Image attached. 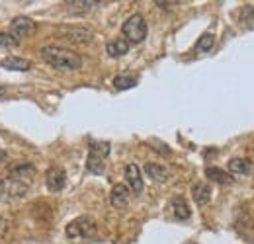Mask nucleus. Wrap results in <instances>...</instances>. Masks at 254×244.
I'll return each mask as SVG.
<instances>
[{
	"instance_id": "obj_4",
	"label": "nucleus",
	"mask_w": 254,
	"mask_h": 244,
	"mask_svg": "<svg viewBox=\"0 0 254 244\" xmlns=\"http://www.w3.org/2000/svg\"><path fill=\"white\" fill-rule=\"evenodd\" d=\"M64 233H66L68 239H74V241L76 239H86V237L96 233V223L90 217H78V219H74L66 225Z\"/></svg>"
},
{
	"instance_id": "obj_19",
	"label": "nucleus",
	"mask_w": 254,
	"mask_h": 244,
	"mask_svg": "<svg viewBox=\"0 0 254 244\" xmlns=\"http://www.w3.org/2000/svg\"><path fill=\"white\" fill-rule=\"evenodd\" d=\"M137 84V76H133V74H118L116 78H114V86L118 88V90H129V88H133Z\"/></svg>"
},
{
	"instance_id": "obj_3",
	"label": "nucleus",
	"mask_w": 254,
	"mask_h": 244,
	"mask_svg": "<svg viewBox=\"0 0 254 244\" xmlns=\"http://www.w3.org/2000/svg\"><path fill=\"white\" fill-rule=\"evenodd\" d=\"M122 31L126 35L127 43H141L147 37V22L141 14H133L126 20Z\"/></svg>"
},
{
	"instance_id": "obj_1",
	"label": "nucleus",
	"mask_w": 254,
	"mask_h": 244,
	"mask_svg": "<svg viewBox=\"0 0 254 244\" xmlns=\"http://www.w3.org/2000/svg\"><path fill=\"white\" fill-rule=\"evenodd\" d=\"M39 53H41L43 61L51 64L53 68H57V70H78L82 66L80 55H76L74 51L64 49V47L49 45V47H43Z\"/></svg>"
},
{
	"instance_id": "obj_24",
	"label": "nucleus",
	"mask_w": 254,
	"mask_h": 244,
	"mask_svg": "<svg viewBox=\"0 0 254 244\" xmlns=\"http://www.w3.org/2000/svg\"><path fill=\"white\" fill-rule=\"evenodd\" d=\"M4 94H6V88H4L2 84H0V96H4Z\"/></svg>"
},
{
	"instance_id": "obj_10",
	"label": "nucleus",
	"mask_w": 254,
	"mask_h": 244,
	"mask_svg": "<svg viewBox=\"0 0 254 244\" xmlns=\"http://www.w3.org/2000/svg\"><path fill=\"white\" fill-rule=\"evenodd\" d=\"M126 178L129 187H131V191H135V193H141L143 191V176H141V170H139L137 164H127Z\"/></svg>"
},
{
	"instance_id": "obj_23",
	"label": "nucleus",
	"mask_w": 254,
	"mask_h": 244,
	"mask_svg": "<svg viewBox=\"0 0 254 244\" xmlns=\"http://www.w3.org/2000/svg\"><path fill=\"white\" fill-rule=\"evenodd\" d=\"M2 160H6V151L0 149V162H2Z\"/></svg>"
},
{
	"instance_id": "obj_21",
	"label": "nucleus",
	"mask_w": 254,
	"mask_h": 244,
	"mask_svg": "<svg viewBox=\"0 0 254 244\" xmlns=\"http://www.w3.org/2000/svg\"><path fill=\"white\" fill-rule=\"evenodd\" d=\"M64 4H66V8L70 12H86L98 2H92V0H70V2H64Z\"/></svg>"
},
{
	"instance_id": "obj_5",
	"label": "nucleus",
	"mask_w": 254,
	"mask_h": 244,
	"mask_svg": "<svg viewBox=\"0 0 254 244\" xmlns=\"http://www.w3.org/2000/svg\"><path fill=\"white\" fill-rule=\"evenodd\" d=\"M30 189V183L22 182V180H16V178H2L0 180V197L4 199H20L28 193Z\"/></svg>"
},
{
	"instance_id": "obj_18",
	"label": "nucleus",
	"mask_w": 254,
	"mask_h": 244,
	"mask_svg": "<svg viewBox=\"0 0 254 244\" xmlns=\"http://www.w3.org/2000/svg\"><path fill=\"white\" fill-rule=\"evenodd\" d=\"M205 176H207L209 180H213V182L223 183V185H227V183H233V176H229L225 170H221V168H215V166H209V168H205Z\"/></svg>"
},
{
	"instance_id": "obj_20",
	"label": "nucleus",
	"mask_w": 254,
	"mask_h": 244,
	"mask_svg": "<svg viewBox=\"0 0 254 244\" xmlns=\"http://www.w3.org/2000/svg\"><path fill=\"white\" fill-rule=\"evenodd\" d=\"M213 43H215L213 33H203V35L195 41V51H197V53H207V51H211Z\"/></svg>"
},
{
	"instance_id": "obj_16",
	"label": "nucleus",
	"mask_w": 254,
	"mask_h": 244,
	"mask_svg": "<svg viewBox=\"0 0 254 244\" xmlns=\"http://www.w3.org/2000/svg\"><path fill=\"white\" fill-rule=\"evenodd\" d=\"M0 66L2 68H8V70H20V72H26V70H30V61H26V59H20V57H6V59H2L0 61Z\"/></svg>"
},
{
	"instance_id": "obj_8",
	"label": "nucleus",
	"mask_w": 254,
	"mask_h": 244,
	"mask_svg": "<svg viewBox=\"0 0 254 244\" xmlns=\"http://www.w3.org/2000/svg\"><path fill=\"white\" fill-rule=\"evenodd\" d=\"M45 183H47L49 191H61L66 183V172L61 166H51L45 172Z\"/></svg>"
},
{
	"instance_id": "obj_25",
	"label": "nucleus",
	"mask_w": 254,
	"mask_h": 244,
	"mask_svg": "<svg viewBox=\"0 0 254 244\" xmlns=\"http://www.w3.org/2000/svg\"><path fill=\"white\" fill-rule=\"evenodd\" d=\"M190 244H193V243H190Z\"/></svg>"
},
{
	"instance_id": "obj_14",
	"label": "nucleus",
	"mask_w": 254,
	"mask_h": 244,
	"mask_svg": "<svg viewBox=\"0 0 254 244\" xmlns=\"http://www.w3.org/2000/svg\"><path fill=\"white\" fill-rule=\"evenodd\" d=\"M229 170L233 174H254V162L247 158H233L229 160Z\"/></svg>"
},
{
	"instance_id": "obj_6",
	"label": "nucleus",
	"mask_w": 254,
	"mask_h": 244,
	"mask_svg": "<svg viewBox=\"0 0 254 244\" xmlns=\"http://www.w3.org/2000/svg\"><path fill=\"white\" fill-rule=\"evenodd\" d=\"M61 37L70 41V43H78V45H84V43H90L94 39V31L86 26H63L61 30Z\"/></svg>"
},
{
	"instance_id": "obj_22",
	"label": "nucleus",
	"mask_w": 254,
	"mask_h": 244,
	"mask_svg": "<svg viewBox=\"0 0 254 244\" xmlns=\"http://www.w3.org/2000/svg\"><path fill=\"white\" fill-rule=\"evenodd\" d=\"M20 41H16L10 33H6V31H0V47L2 49H12V47H16Z\"/></svg>"
},
{
	"instance_id": "obj_7",
	"label": "nucleus",
	"mask_w": 254,
	"mask_h": 244,
	"mask_svg": "<svg viewBox=\"0 0 254 244\" xmlns=\"http://www.w3.org/2000/svg\"><path fill=\"white\" fill-rule=\"evenodd\" d=\"M33 31H35V24H33V20H30V18H26V16H18V18L12 20L10 35H12L16 41H20L22 37L32 35Z\"/></svg>"
},
{
	"instance_id": "obj_17",
	"label": "nucleus",
	"mask_w": 254,
	"mask_h": 244,
	"mask_svg": "<svg viewBox=\"0 0 254 244\" xmlns=\"http://www.w3.org/2000/svg\"><path fill=\"white\" fill-rule=\"evenodd\" d=\"M145 174L151 176V178L157 180V182H166V180H168V170H166L164 166L157 164V162H147V164H145Z\"/></svg>"
},
{
	"instance_id": "obj_9",
	"label": "nucleus",
	"mask_w": 254,
	"mask_h": 244,
	"mask_svg": "<svg viewBox=\"0 0 254 244\" xmlns=\"http://www.w3.org/2000/svg\"><path fill=\"white\" fill-rule=\"evenodd\" d=\"M8 176L10 178H16V180H22L26 183H32L33 176H35V166L30 162H22V164H14L10 170H8Z\"/></svg>"
},
{
	"instance_id": "obj_13",
	"label": "nucleus",
	"mask_w": 254,
	"mask_h": 244,
	"mask_svg": "<svg viewBox=\"0 0 254 244\" xmlns=\"http://www.w3.org/2000/svg\"><path fill=\"white\" fill-rule=\"evenodd\" d=\"M170 205H172V213H174V217H176L178 221H186V219H190L191 209L184 197H174Z\"/></svg>"
},
{
	"instance_id": "obj_11",
	"label": "nucleus",
	"mask_w": 254,
	"mask_h": 244,
	"mask_svg": "<svg viewBox=\"0 0 254 244\" xmlns=\"http://www.w3.org/2000/svg\"><path fill=\"white\" fill-rule=\"evenodd\" d=\"M110 199H112V205L118 207V209L127 207V203H129V187L124 185V183H116V185L112 187Z\"/></svg>"
},
{
	"instance_id": "obj_2",
	"label": "nucleus",
	"mask_w": 254,
	"mask_h": 244,
	"mask_svg": "<svg viewBox=\"0 0 254 244\" xmlns=\"http://www.w3.org/2000/svg\"><path fill=\"white\" fill-rule=\"evenodd\" d=\"M110 154V143H102V141H94L90 143L88 149V158H86V170L92 174H104V160Z\"/></svg>"
},
{
	"instance_id": "obj_15",
	"label": "nucleus",
	"mask_w": 254,
	"mask_h": 244,
	"mask_svg": "<svg viewBox=\"0 0 254 244\" xmlns=\"http://www.w3.org/2000/svg\"><path fill=\"white\" fill-rule=\"evenodd\" d=\"M106 51H108V55L114 57V59L124 57V55H127V51H129V43H127L124 37L114 39V41H110V43L106 45Z\"/></svg>"
},
{
	"instance_id": "obj_12",
	"label": "nucleus",
	"mask_w": 254,
	"mask_h": 244,
	"mask_svg": "<svg viewBox=\"0 0 254 244\" xmlns=\"http://www.w3.org/2000/svg\"><path fill=\"white\" fill-rule=\"evenodd\" d=\"M191 197H193L195 205L203 207V205H207L209 199H211V187L203 182L193 183V187H191Z\"/></svg>"
}]
</instances>
